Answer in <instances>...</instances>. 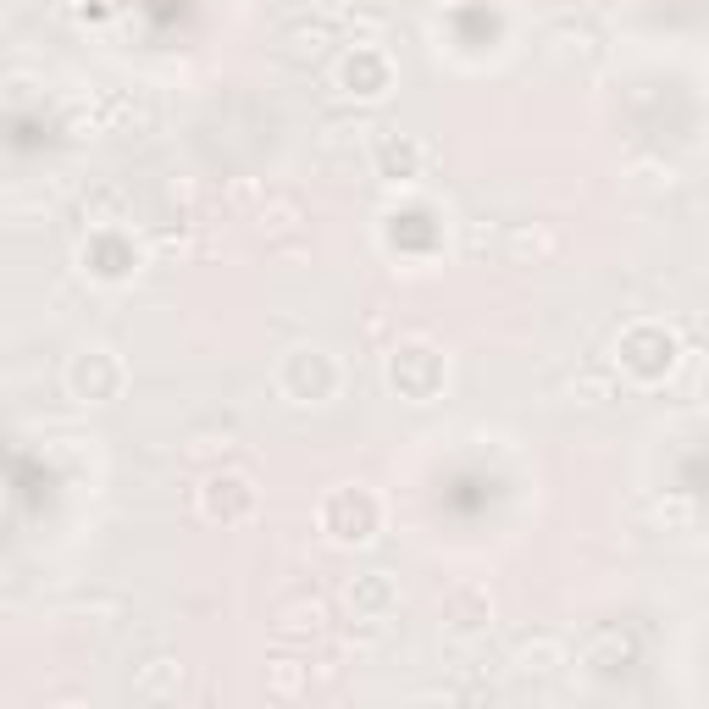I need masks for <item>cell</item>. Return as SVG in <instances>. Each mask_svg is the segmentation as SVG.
Masks as SVG:
<instances>
[{
    "mask_svg": "<svg viewBox=\"0 0 709 709\" xmlns=\"http://www.w3.org/2000/svg\"><path fill=\"white\" fill-rule=\"evenodd\" d=\"M516 671H521V676H549V671H560V643H554V637H538V643H521V654H516Z\"/></svg>",
    "mask_w": 709,
    "mask_h": 709,
    "instance_id": "2",
    "label": "cell"
},
{
    "mask_svg": "<svg viewBox=\"0 0 709 709\" xmlns=\"http://www.w3.org/2000/svg\"><path fill=\"white\" fill-rule=\"evenodd\" d=\"M183 687V665L178 660H150L145 671H139V693L145 698H172Z\"/></svg>",
    "mask_w": 709,
    "mask_h": 709,
    "instance_id": "1",
    "label": "cell"
}]
</instances>
